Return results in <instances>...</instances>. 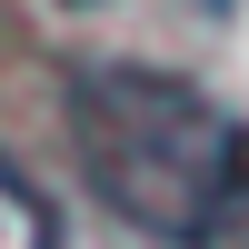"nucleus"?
<instances>
[{"label":"nucleus","mask_w":249,"mask_h":249,"mask_svg":"<svg viewBox=\"0 0 249 249\" xmlns=\"http://www.w3.org/2000/svg\"><path fill=\"white\" fill-rule=\"evenodd\" d=\"M70 140H80L90 190L150 239H210L249 170L239 120L210 90L140 70V60H100L70 80Z\"/></svg>","instance_id":"f257e3e1"},{"label":"nucleus","mask_w":249,"mask_h":249,"mask_svg":"<svg viewBox=\"0 0 249 249\" xmlns=\"http://www.w3.org/2000/svg\"><path fill=\"white\" fill-rule=\"evenodd\" d=\"M0 249H60V219L20 160H0Z\"/></svg>","instance_id":"f03ea898"}]
</instances>
